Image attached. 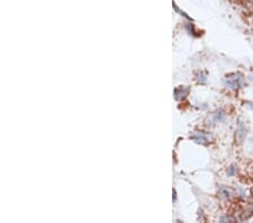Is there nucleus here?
I'll return each mask as SVG.
<instances>
[{
  "label": "nucleus",
  "instance_id": "1",
  "mask_svg": "<svg viewBox=\"0 0 253 223\" xmlns=\"http://www.w3.org/2000/svg\"><path fill=\"white\" fill-rule=\"evenodd\" d=\"M224 83L231 89H237L244 83V79L241 73H231L224 79Z\"/></svg>",
  "mask_w": 253,
  "mask_h": 223
},
{
  "label": "nucleus",
  "instance_id": "2",
  "mask_svg": "<svg viewBox=\"0 0 253 223\" xmlns=\"http://www.w3.org/2000/svg\"><path fill=\"white\" fill-rule=\"evenodd\" d=\"M245 136H246L245 124L243 122H241V119H240V121H238V124H237V131H236V139H237V141L241 143V142H243V140H244Z\"/></svg>",
  "mask_w": 253,
  "mask_h": 223
},
{
  "label": "nucleus",
  "instance_id": "3",
  "mask_svg": "<svg viewBox=\"0 0 253 223\" xmlns=\"http://www.w3.org/2000/svg\"><path fill=\"white\" fill-rule=\"evenodd\" d=\"M192 139L194 140H196L197 142H201V143H204L205 141H207L208 139H207V135H205V134H203V133H198L197 134V136H192Z\"/></svg>",
  "mask_w": 253,
  "mask_h": 223
},
{
  "label": "nucleus",
  "instance_id": "4",
  "mask_svg": "<svg viewBox=\"0 0 253 223\" xmlns=\"http://www.w3.org/2000/svg\"><path fill=\"white\" fill-rule=\"evenodd\" d=\"M235 172H236V169H235L233 166L232 167H230L228 169H227V175L228 176H233V175H235Z\"/></svg>",
  "mask_w": 253,
  "mask_h": 223
},
{
  "label": "nucleus",
  "instance_id": "5",
  "mask_svg": "<svg viewBox=\"0 0 253 223\" xmlns=\"http://www.w3.org/2000/svg\"><path fill=\"white\" fill-rule=\"evenodd\" d=\"M251 105H252V106H250V107H251V108L253 109V103H251Z\"/></svg>",
  "mask_w": 253,
  "mask_h": 223
},
{
  "label": "nucleus",
  "instance_id": "6",
  "mask_svg": "<svg viewBox=\"0 0 253 223\" xmlns=\"http://www.w3.org/2000/svg\"><path fill=\"white\" fill-rule=\"evenodd\" d=\"M250 1H252V2H253V0H250Z\"/></svg>",
  "mask_w": 253,
  "mask_h": 223
},
{
  "label": "nucleus",
  "instance_id": "7",
  "mask_svg": "<svg viewBox=\"0 0 253 223\" xmlns=\"http://www.w3.org/2000/svg\"><path fill=\"white\" fill-rule=\"evenodd\" d=\"M252 79H253V78H252Z\"/></svg>",
  "mask_w": 253,
  "mask_h": 223
}]
</instances>
